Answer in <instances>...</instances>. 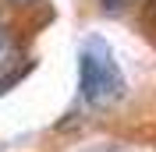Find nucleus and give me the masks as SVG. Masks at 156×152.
I'll use <instances>...</instances> for the list:
<instances>
[{"mask_svg": "<svg viewBox=\"0 0 156 152\" xmlns=\"http://www.w3.org/2000/svg\"><path fill=\"white\" fill-rule=\"evenodd\" d=\"M7 4H14V7H29V4H36V0H7Z\"/></svg>", "mask_w": 156, "mask_h": 152, "instance_id": "4", "label": "nucleus"}, {"mask_svg": "<svg viewBox=\"0 0 156 152\" xmlns=\"http://www.w3.org/2000/svg\"><path fill=\"white\" fill-rule=\"evenodd\" d=\"M128 4H131V0H99V7L107 11V14H121Z\"/></svg>", "mask_w": 156, "mask_h": 152, "instance_id": "3", "label": "nucleus"}, {"mask_svg": "<svg viewBox=\"0 0 156 152\" xmlns=\"http://www.w3.org/2000/svg\"><path fill=\"white\" fill-rule=\"evenodd\" d=\"M18 60H21V50L14 43V36L0 29V95L7 92L14 81H21L25 71H29V64H18Z\"/></svg>", "mask_w": 156, "mask_h": 152, "instance_id": "2", "label": "nucleus"}, {"mask_svg": "<svg viewBox=\"0 0 156 152\" xmlns=\"http://www.w3.org/2000/svg\"><path fill=\"white\" fill-rule=\"evenodd\" d=\"M124 88H128L124 71L114 60V50L99 36L85 39L78 50V95H82V103L103 110V106H114L124 95Z\"/></svg>", "mask_w": 156, "mask_h": 152, "instance_id": "1", "label": "nucleus"}]
</instances>
